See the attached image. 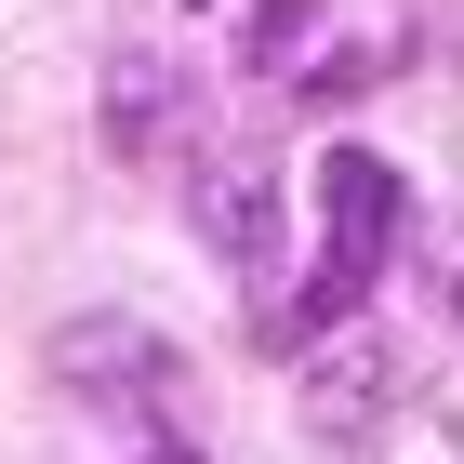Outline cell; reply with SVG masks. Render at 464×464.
<instances>
[{
    "instance_id": "1",
    "label": "cell",
    "mask_w": 464,
    "mask_h": 464,
    "mask_svg": "<svg viewBox=\"0 0 464 464\" xmlns=\"http://www.w3.org/2000/svg\"><path fill=\"white\" fill-rule=\"evenodd\" d=\"M40 372L67 398H93V411H160L186 358H173V332H146V319H67L40 345Z\"/></svg>"
},
{
    "instance_id": "2",
    "label": "cell",
    "mask_w": 464,
    "mask_h": 464,
    "mask_svg": "<svg viewBox=\"0 0 464 464\" xmlns=\"http://www.w3.org/2000/svg\"><path fill=\"white\" fill-rule=\"evenodd\" d=\"M411 411V358L385 345V332H332V345H305V425L319 438H372Z\"/></svg>"
},
{
    "instance_id": "3",
    "label": "cell",
    "mask_w": 464,
    "mask_h": 464,
    "mask_svg": "<svg viewBox=\"0 0 464 464\" xmlns=\"http://www.w3.org/2000/svg\"><path fill=\"white\" fill-rule=\"evenodd\" d=\"M186 213L226 266H279V173L252 160V146H213L199 173H186Z\"/></svg>"
},
{
    "instance_id": "4",
    "label": "cell",
    "mask_w": 464,
    "mask_h": 464,
    "mask_svg": "<svg viewBox=\"0 0 464 464\" xmlns=\"http://www.w3.org/2000/svg\"><path fill=\"white\" fill-rule=\"evenodd\" d=\"M199 133V80L186 53H107V160H160Z\"/></svg>"
},
{
    "instance_id": "5",
    "label": "cell",
    "mask_w": 464,
    "mask_h": 464,
    "mask_svg": "<svg viewBox=\"0 0 464 464\" xmlns=\"http://www.w3.org/2000/svg\"><path fill=\"white\" fill-rule=\"evenodd\" d=\"M319 213H332V252H358V266H385V239H398V160H372V146H332L319 160Z\"/></svg>"
},
{
    "instance_id": "6",
    "label": "cell",
    "mask_w": 464,
    "mask_h": 464,
    "mask_svg": "<svg viewBox=\"0 0 464 464\" xmlns=\"http://www.w3.org/2000/svg\"><path fill=\"white\" fill-rule=\"evenodd\" d=\"M319 27H332L319 0H252V14H239V53L279 67V80H305V40H319Z\"/></svg>"
},
{
    "instance_id": "7",
    "label": "cell",
    "mask_w": 464,
    "mask_h": 464,
    "mask_svg": "<svg viewBox=\"0 0 464 464\" xmlns=\"http://www.w3.org/2000/svg\"><path fill=\"white\" fill-rule=\"evenodd\" d=\"M146 464H213V451H186V438H160V451H146Z\"/></svg>"
}]
</instances>
